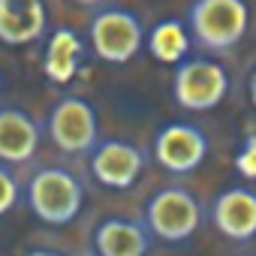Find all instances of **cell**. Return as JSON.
Listing matches in <instances>:
<instances>
[{
  "label": "cell",
  "instance_id": "cell-11",
  "mask_svg": "<svg viewBox=\"0 0 256 256\" xmlns=\"http://www.w3.org/2000/svg\"><path fill=\"white\" fill-rule=\"evenodd\" d=\"M94 250L96 256H148L151 232L145 229V223L108 217L94 229Z\"/></svg>",
  "mask_w": 256,
  "mask_h": 256
},
{
  "label": "cell",
  "instance_id": "cell-20",
  "mask_svg": "<svg viewBox=\"0 0 256 256\" xmlns=\"http://www.w3.org/2000/svg\"><path fill=\"white\" fill-rule=\"evenodd\" d=\"M232 256H256V253H232Z\"/></svg>",
  "mask_w": 256,
  "mask_h": 256
},
{
  "label": "cell",
  "instance_id": "cell-8",
  "mask_svg": "<svg viewBox=\"0 0 256 256\" xmlns=\"http://www.w3.org/2000/svg\"><path fill=\"white\" fill-rule=\"evenodd\" d=\"M145 151L124 139H100L90 151V175L108 190H130L145 172Z\"/></svg>",
  "mask_w": 256,
  "mask_h": 256
},
{
  "label": "cell",
  "instance_id": "cell-21",
  "mask_svg": "<svg viewBox=\"0 0 256 256\" xmlns=\"http://www.w3.org/2000/svg\"><path fill=\"white\" fill-rule=\"evenodd\" d=\"M0 94H4V76H0Z\"/></svg>",
  "mask_w": 256,
  "mask_h": 256
},
{
  "label": "cell",
  "instance_id": "cell-6",
  "mask_svg": "<svg viewBox=\"0 0 256 256\" xmlns=\"http://www.w3.org/2000/svg\"><path fill=\"white\" fill-rule=\"evenodd\" d=\"M48 139L60 154H90L100 142V118L84 96H60L48 112Z\"/></svg>",
  "mask_w": 256,
  "mask_h": 256
},
{
  "label": "cell",
  "instance_id": "cell-4",
  "mask_svg": "<svg viewBox=\"0 0 256 256\" xmlns=\"http://www.w3.org/2000/svg\"><path fill=\"white\" fill-rule=\"evenodd\" d=\"M202 226V202L187 187H163L145 205V229L166 244L190 241Z\"/></svg>",
  "mask_w": 256,
  "mask_h": 256
},
{
  "label": "cell",
  "instance_id": "cell-5",
  "mask_svg": "<svg viewBox=\"0 0 256 256\" xmlns=\"http://www.w3.org/2000/svg\"><path fill=\"white\" fill-rule=\"evenodd\" d=\"M88 42H90L94 54L102 64H112V66L130 64L142 52V46H145L142 18L136 12H130V10H120V6L100 10L90 18Z\"/></svg>",
  "mask_w": 256,
  "mask_h": 256
},
{
  "label": "cell",
  "instance_id": "cell-1",
  "mask_svg": "<svg viewBox=\"0 0 256 256\" xmlns=\"http://www.w3.org/2000/svg\"><path fill=\"white\" fill-rule=\"evenodd\" d=\"M187 34L208 54H229L250 30L247 0H193L187 10Z\"/></svg>",
  "mask_w": 256,
  "mask_h": 256
},
{
  "label": "cell",
  "instance_id": "cell-9",
  "mask_svg": "<svg viewBox=\"0 0 256 256\" xmlns=\"http://www.w3.org/2000/svg\"><path fill=\"white\" fill-rule=\"evenodd\" d=\"M211 226L217 235L235 244L256 238V190L253 187H226L211 202Z\"/></svg>",
  "mask_w": 256,
  "mask_h": 256
},
{
  "label": "cell",
  "instance_id": "cell-19",
  "mask_svg": "<svg viewBox=\"0 0 256 256\" xmlns=\"http://www.w3.org/2000/svg\"><path fill=\"white\" fill-rule=\"evenodd\" d=\"M72 4H78V6H100V4H106V0H72Z\"/></svg>",
  "mask_w": 256,
  "mask_h": 256
},
{
  "label": "cell",
  "instance_id": "cell-7",
  "mask_svg": "<svg viewBox=\"0 0 256 256\" xmlns=\"http://www.w3.org/2000/svg\"><path fill=\"white\" fill-rule=\"evenodd\" d=\"M151 154H154V163L163 172L190 175L208 157V136H205L202 126H196L190 120H172V124L157 130Z\"/></svg>",
  "mask_w": 256,
  "mask_h": 256
},
{
  "label": "cell",
  "instance_id": "cell-2",
  "mask_svg": "<svg viewBox=\"0 0 256 256\" xmlns=\"http://www.w3.org/2000/svg\"><path fill=\"white\" fill-rule=\"evenodd\" d=\"M28 205L36 220L48 226H66L82 214L84 184L64 166H42L28 181Z\"/></svg>",
  "mask_w": 256,
  "mask_h": 256
},
{
  "label": "cell",
  "instance_id": "cell-14",
  "mask_svg": "<svg viewBox=\"0 0 256 256\" xmlns=\"http://www.w3.org/2000/svg\"><path fill=\"white\" fill-rule=\"evenodd\" d=\"M145 46L151 52L154 60L166 64V66H175L181 64L184 58H190V34H187V24L178 22V18H169V22H160L151 28V34L145 36Z\"/></svg>",
  "mask_w": 256,
  "mask_h": 256
},
{
  "label": "cell",
  "instance_id": "cell-15",
  "mask_svg": "<svg viewBox=\"0 0 256 256\" xmlns=\"http://www.w3.org/2000/svg\"><path fill=\"white\" fill-rule=\"evenodd\" d=\"M16 205H18V181L4 163H0V217H6Z\"/></svg>",
  "mask_w": 256,
  "mask_h": 256
},
{
  "label": "cell",
  "instance_id": "cell-13",
  "mask_svg": "<svg viewBox=\"0 0 256 256\" xmlns=\"http://www.w3.org/2000/svg\"><path fill=\"white\" fill-rule=\"evenodd\" d=\"M82 58H84V42L76 30L70 28H58L48 42H46V54H42V72L48 82L54 84H66L78 76L82 70Z\"/></svg>",
  "mask_w": 256,
  "mask_h": 256
},
{
  "label": "cell",
  "instance_id": "cell-16",
  "mask_svg": "<svg viewBox=\"0 0 256 256\" xmlns=\"http://www.w3.org/2000/svg\"><path fill=\"white\" fill-rule=\"evenodd\" d=\"M238 172L241 175H247V178H256V136H250L247 139V145H244V151L238 154Z\"/></svg>",
  "mask_w": 256,
  "mask_h": 256
},
{
  "label": "cell",
  "instance_id": "cell-10",
  "mask_svg": "<svg viewBox=\"0 0 256 256\" xmlns=\"http://www.w3.org/2000/svg\"><path fill=\"white\" fill-rule=\"evenodd\" d=\"M48 30V12L42 0H0V42L22 48L34 46Z\"/></svg>",
  "mask_w": 256,
  "mask_h": 256
},
{
  "label": "cell",
  "instance_id": "cell-3",
  "mask_svg": "<svg viewBox=\"0 0 256 256\" xmlns=\"http://www.w3.org/2000/svg\"><path fill=\"white\" fill-rule=\"evenodd\" d=\"M229 94V72L214 58H184L172 72V96L187 112H214Z\"/></svg>",
  "mask_w": 256,
  "mask_h": 256
},
{
  "label": "cell",
  "instance_id": "cell-12",
  "mask_svg": "<svg viewBox=\"0 0 256 256\" xmlns=\"http://www.w3.org/2000/svg\"><path fill=\"white\" fill-rule=\"evenodd\" d=\"M40 148V124L22 108H0V163H30Z\"/></svg>",
  "mask_w": 256,
  "mask_h": 256
},
{
  "label": "cell",
  "instance_id": "cell-17",
  "mask_svg": "<svg viewBox=\"0 0 256 256\" xmlns=\"http://www.w3.org/2000/svg\"><path fill=\"white\" fill-rule=\"evenodd\" d=\"M247 96H250V102H253V108H256V66H253L250 76H247Z\"/></svg>",
  "mask_w": 256,
  "mask_h": 256
},
{
  "label": "cell",
  "instance_id": "cell-18",
  "mask_svg": "<svg viewBox=\"0 0 256 256\" xmlns=\"http://www.w3.org/2000/svg\"><path fill=\"white\" fill-rule=\"evenodd\" d=\"M24 256H60L58 250H46V247H36V250H28Z\"/></svg>",
  "mask_w": 256,
  "mask_h": 256
}]
</instances>
